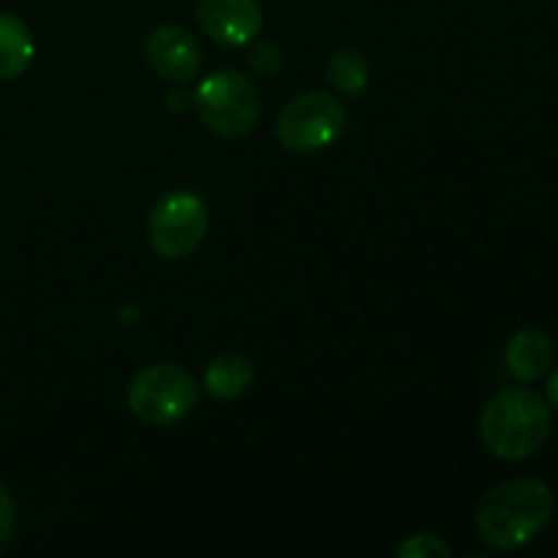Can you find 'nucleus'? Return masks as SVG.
Segmentation results:
<instances>
[{"mask_svg":"<svg viewBox=\"0 0 558 558\" xmlns=\"http://www.w3.org/2000/svg\"><path fill=\"white\" fill-rule=\"evenodd\" d=\"M507 368L515 379L521 381H537L554 365V343L537 327H526L518 330L507 343Z\"/></svg>","mask_w":558,"mask_h":558,"instance_id":"1a4fd4ad","label":"nucleus"},{"mask_svg":"<svg viewBox=\"0 0 558 558\" xmlns=\"http://www.w3.org/2000/svg\"><path fill=\"white\" fill-rule=\"evenodd\" d=\"M147 63L161 80L183 85L196 80L202 69V49L189 31L178 25H161L147 36Z\"/></svg>","mask_w":558,"mask_h":558,"instance_id":"6e6552de","label":"nucleus"},{"mask_svg":"<svg viewBox=\"0 0 558 558\" xmlns=\"http://www.w3.org/2000/svg\"><path fill=\"white\" fill-rule=\"evenodd\" d=\"M545 396H548V403L558 412V368L550 374L548 385H545Z\"/></svg>","mask_w":558,"mask_h":558,"instance_id":"dca6fc26","label":"nucleus"},{"mask_svg":"<svg viewBox=\"0 0 558 558\" xmlns=\"http://www.w3.org/2000/svg\"><path fill=\"white\" fill-rule=\"evenodd\" d=\"M556 496L537 477H518L496 485L480 499L474 523L494 550H518L534 543L550 523Z\"/></svg>","mask_w":558,"mask_h":558,"instance_id":"f257e3e1","label":"nucleus"},{"mask_svg":"<svg viewBox=\"0 0 558 558\" xmlns=\"http://www.w3.org/2000/svg\"><path fill=\"white\" fill-rule=\"evenodd\" d=\"M347 109L336 96L322 90H308L303 96L292 98L281 109L276 123V136L283 150L300 153H319L330 147L347 129Z\"/></svg>","mask_w":558,"mask_h":558,"instance_id":"39448f33","label":"nucleus"},{"mask_svg":"<svg viewBox=\"0 0 558 558\" xmlns=\"http://www.w3.org/2000/svg\"><path fill=\"white\" fill-rule=\"evenodd\" d=\"M256 368L245 354L227 352L218 354L205 371V392L210 398H218V401H232V398H240L243 392H248V387L254 385Z\"/></svg>","mask_w":558,"mask_h":558,"instance_id":"9d476101","label":"nucleus"},{"mask_svg":"<svg viewBox=\"0 0 558 558\" xmlns=\"http://www.w3.org/2000/svg\"><path fill=\"white\" fill-rule=\"evenodd\" d=\"M14 526H16L14 501H11L9 490L0 485V556L9 550L11 539H14Z\"/></svg>","mask_w":558,"mask_h":558,"instance_id":"2eb2a0df","label":"nucleus"},{"mask_svg":"<svg viewBox=\"0 0 558 558\" xmlns=\"http://www.w3.org/2000/svg\"><path fill=\"white\" fill-rule=\"evenodd\" d=\"M398 558H434V556H452L450 545L436 534H412L398 545Z\"/></svg>","mask_w":558,"mask_h":558,"instance_id":"ddd939ff","label":"nucleus"},{"mask_svg":"<svg viewBox=\"0 0 558 558\" xmlns=\"http://www.w3.org/2000/svg\"><path fill=\"white\" fill-rule=\"evenodd\" d=\"M254 47L248 52V65L259 74H276L281 69L283 58H281V47L276 41H267V38H254Z\"/></svg>","mask_w":558,"mask_h":558,"instance_id":"4468645a","label":"nucleus"},{"mask_svg":"<svg viewBox=\"0 0 558 558\" xmlns=\"http://www.w3.org/2000/svg\"><path fill=\"white\" fill-rule=\"evenodd\" d=\"M550 436V409L529 387H507L485 403L480 414V439L501 461L534 456Z\"/></svg>","mask_w":558,"mask_h":558,"instance_id":"f03ea898","label":"nucleus"},{"mask_svg":"<svg viewBox=\"0 0 558 558\" xmlns=\"http://www.w3.org/2000/svg\"><path fill=\"white\" fill-rule=\"evenodd\" d=\"M36 54L31 27L16 14L0 11V80H16L25 74Z\"/></svg>","mask_w":558,"mask_h":558,"instance_id":"9b49d317","label":"nucleus"},{"mask_svg":"<svg viewBox=\"0 0 558 558\" xmlns=\"http://www.w3.org/2000/svg\"><path fill=\"white\" fill-rule=\"evenodd\" d=\"M210 223L205 199L194 191L161 196L147 218V243L161 259H185L202 245Z\"/></svg>","mask_w":558,"mask_h":558,"instance_id":"423d86ee","label":"nucleus"},{"mask_svg":"<svg viewBox=\"0 0 558 558\" xmlns=\"http://www.w3.org/2000/svg\"><path fill=\"white\" fill-rule=\"evenodd\" d=\"M325 74L327 82L332 85V90L341 93V96L347 98L363 96L371 80L368 60H365V54L357 52V49H338V52H332V58L327 60Z\"/></svg>","mask_w":558,"mask_h":558,"instance_id":"f8f14e48","label":"nucleus"},{"mask_svg":"<svg viewBox=\"0 0 558 558\" xmlns=\"http://www.w3.org/2000/svg\"><path fill=\"white\" fill-rule=\"evenodd\" d=\"M196 22L223 47H245L262 31V5L256 0H199Z\"/></svg>","mask_w":558,"mask_h":558,"instance_id":"0eeeda50","label":"nucleus"},{"mask_svg":"<svg viewBox=\"0 0 558 558\" xmlns=\"http://www.w3.org/2000/svg\"><path fill=\"white\" fill-rule=\"evenodd\" d=\"M199 387L180 365H147L131 379L129 409L136 420L153 428H167L194 412Z\"/></svg>","mask_w":558,"mask_h":558,"instance_id":"20e7f679","label":"nucleus"},{"mask_svg":"<svg viewBox=\"0 0 558 558\" xmlns=\"http://www.w3.org/2000/svg\"><path fill=\"white\" fill-rule=\"evenodd\" d=\"M194 107L207 131L223 140H243L262 118L259 87L234 69H218L199 82Z\"/></svg>","mask_w":558,"mask_h":558,"instance_id":"7ed1b4c3","label":"nucleus"}]
</instances>
